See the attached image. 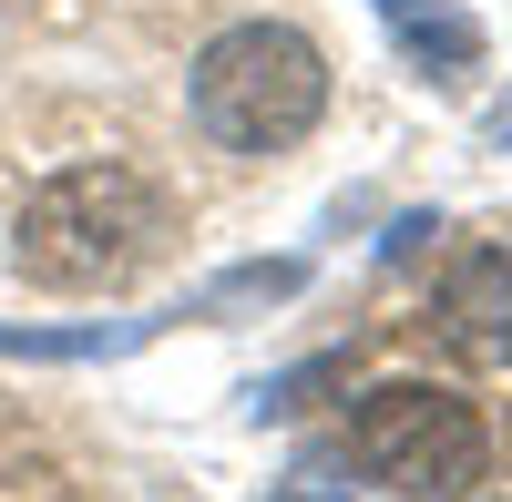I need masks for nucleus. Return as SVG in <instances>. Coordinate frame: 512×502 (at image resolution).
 Listing matches in <instances>:
<instances>
[{"label":"nucleus","mask_w":512,"mask_h":502,"mask_svg":"<svg viewBox=\"0 0 512 502\" xmlns=\"http://www.w3.org/2000/svg\"><path fill=\"white\" fill-rule=\"evenodd\" d=\"M379 21H390L400 52L431 62V72H472L482 62V31H472V11H451V0H379Z\"/></svg>","instance_id":"obj_5"},{"label":"nucleus","mask_w":512,"mask_h":502,"mask_svg":"<svg viewBox=\"0 0 512 502\" xmlns=\"http://www.w3.org/2000/svg\"><path fill=\"white\" fill-rule=\"evenodd\" d=\"M318 103H328V62H318V41L287 31V21H236L226 41H205V62H195V123L216 144H236V154L297 144L318 123Z\"/></svg>","instance_id":"obj_2"},{"label":"nucleus","mask_w":512,"mask_h":502,"mask_svg":"<svg viewBox=\"0 0 512 502\" xmlns=\"http://www.w3.org/2000/svg\"><path fill=\"white\" fill-rule=\"evenodd\" d=\"M492 134H502V144H512V103H502V113H492Z\"/></svg>","instance_id":"obj_6"},{"label":"nucleus","mask_w":512,"mask_h":502,"mask_svg":"<svg viewBox=\"0 0 512 502\" xmlns=\"http://www.w3.org/2000/svg\"><path fill=\"white\" fill-rule=\"evenodd\" d=\"M349 451H359L369 482H390V492H410V502H451V492H472L482 462H492L482 410L461 400V390H431V380H390V390H369L359 421H349Z\"/></svg>","instance_id":"obj_3"},{"label":"nucleus","mask_w":512,"mask_h":502,"mask_svg":"<svg viewBox=\"0 0 512 502\" xmlns=\"http://www.w3.org/2000/svg\"><path fill=\"white\" fill-rule=\"evenodd\" d=\"M164 195L144 175H123V164H72L52 175L31 205H21V267L41 287H123L164 257Z\"/></svg>","instance_id":"obj_1"},{"label":"nucleus","mask_w":512,"mask_h":502,"mask_svg":"<svg viewBox=\"0 0 512 502\" xmlns=\"http://www.w3.org/2000/svg\"><path fill=\"white\" fill-rule=\"evenodd\" d=\"M441 328L472 359H512V246H472L441 287Z\"/></svg>","instance_id":"obj_4"}]
</instances>
